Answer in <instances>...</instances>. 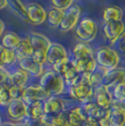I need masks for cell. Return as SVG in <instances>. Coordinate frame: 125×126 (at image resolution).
<instances>
[{
	"mask_svg": "<svg viewBox=\"0 0 125 126\" xmlns=\"http://www.w3.org/2000/svg\"><path fill=\"white\" fill-rule=\"evenodd\" d=\"M65 58H69V57H68V53L65 49L64 46L58 44V43H52L46 54L47 64L53 66L55 63L59 62L62 59H65Z\"/></svg>",
	"mask_w": 125,
	"mask_h": 126,
	"instance_id": "14",
	"label": "cell"
},
{
	"mask_svg": "<svg viewBox=\"0 0 125 126\" xmlns=\"http://www.w3.org/2000/svg\"><path fill=\"white\" fill-rule=\"evenodd\" d=\"M29 40H30V43L33 48L32 57L31 58L34 62L38 63V64L44 65L46 63L47 50H48L52 42L49 41L48 37L37 32H33L29 36Z\"/></svg>",
	"mask_w": 125,
	"mask_h": 126,
	"instance_id": "3",
	"label": "cell"
},
{
	"mask_svg": "<svg viewBox=\"0 0 125 126\" xmlns=\"http://www.w3.org/2000/svg\"><path fill=\"white\" fill-rule=\"evenodd\" d=\"M21 40L22 38L14 32H8L1 36V46L7 49L16 50V48L20 44Z\"/></svg>",
	"mask_w": 125,
	"mask_h": 126,
	"instance_id": "24",
	"label": "cell"
},
{
	"mask_svg": "<svg viewBox=\"0 0 125 126\" xmlns=\"http://www.w3.org/2000/svg\"><path fill=\"white\" fill-rule=\"evenodd\" d=\"M125 79V69L122 68H114L111 70H108L105 72L104 77L102 79V86L109 88L112 90L117 83H120L122 80Z\"/></svg>",
	"mask_w": 125,
	"mask_h": 126,
	"instance_id": "13",
	"label": "cell"
},
{
	"mask_svg": "<svg viewBox=\"0 0 125 126\" xmlns=\"http://www.w3.org/2000/svg\"><path fill=\"white\" fill-rule=\"evenodd\" d=\"M93 92L94 88L91 87L85 75H80V78L74 84L68 87L69 96L82 104L93 101Z\"/></svg>",
	"mask_w": 125,
	"mask_h": 126,
	"instance_id": "2",
	"label": "cell"
},
{
	"mask_svg": "<svg viewBox=\"0 0 125 126\" xmlns=\"http://www.w3.org/2000/svg\"><path fill=\"white\" fill-rule=\"evenodd\" d=\"M45 115L43 102H35L28 104V110H26V118L34 121H41V118Z\"/></svg>",
	"mask_w": 125,
	"mask_h": 126,
	"instance_id": "25",
	"label": "cell"
},
{
	"mask_svg": "<svg viewBox=\"0 0 125 126\" xmlns=\"http://www.w3.org/2000/svg\"><path fill=\"white\" fill-rule=\"evenodd\" d=\"M28 104L22 100H12L7 105V114L13 122H23L26 118Z\"/></svg>",
	"mask_w": 125,
	"mask_h": 126,
	"instance_id": "8",
	"label": "cell"
},
{
	"mask_svg": "<svg viewBox=\"0 0 125 126\" xmlns=\"http://www.w3.org/2000/svg\"><path fill=\"white\" fill-rule=\"evenodd\" d=\"M70 62L73 63V65L75 66L77 71L80 75H89L94 71L98 67L94 57L86 58V59H80V60H71L70 59Z\"/></svg>",
	"mask_w": 125,
	"mask_h": 126,
	"instance_id": "19",
	"label": "cell"
},
{
	"mask_svg": "<svg viewBox=\"0 0 125 126\" xmlns=\"http://www.w3.org/2000/svg\"><path fill=\"white\" fill-rule=\"evenodd\" d=\"M26 20L33 25H41L47 21V12L41 4L32 2L26 6Z\"/></svg>",
	"mask_w": 125,
	"mask_h": 126,
	"instance_id": "9",
	"label": "cell"
},
{
	"mask_svg": "<svg viewBox=\"0 0 125 126\" xmlns=\"http://www.w3.org/2000/svg\"><path fill=\"white\" fill-rule=\"evenodd\" d=\"M59 75H61L62 78L64 79L66 86H68V87L71 86V84H74L79 78H80V74L77 71V69L75 68V66L73 65V63H71L70 60H69L68 64L64 67V69L62 70Z\"/></svg>",
	"mask_w": 125,
	"mask_h": 126,
	"instance_id": "22",
	"label": "cell"
},
{
	"mask_svg": "<svg viewBox=\"0 0 125 126\" xmlns=\"http://www.w3.org/2000/svg\"><path fill=\"white\" fill-rule=\"evenodd\" d=\"M81 108H82V111L85 113L87 120H94L98 121V122L100 120H102L109 113V110H102L93 101L81 104Z\"/></svg>",
	"mask_w": 125,
	"mask_h": 126,
	"instance_id": "16",
	"label": "cell"
},
{
	"mask_svg": "<svg viewBox=\"0 0 125 126\" xmlns=\"http://www.w3.org/2000/svg\"><path fill=\"white\" fill-rule=\"evenodd\" d=\"M112 95L115 101H121L125 99V79L122 80L120 83H117L112 89Z\"/></svg>",
	"mask_w": 125,
	"mask_h": 126,
	"instance_id": "31",
	"label": "cell"
},
{
	"mask_svg": "<svg viewBox=\"0 0 125 126\" xmlns=\"http://www.w3.org/2000/svg\"><path fill=\"white\" fill-rule=\"evenodd\" d=\"M115 103H116L121 109H123V110L125 111V99H124V100H121V101H115Z\"/></svg>",
	"mask_w": 125,
	"mask_h": 126,
	"instance_id": "38",
	"label": "cell"
},
{
	"mask_svg": "<svg viewBox=\"0 0 125 126\" xmlns=\"http://www.w3.org/2000/svg\"><path fill=\"white\" fill-rule=\"evenodd\" d=\"M123 19V10L117 6H110L103 10V20L104 22H114L122 21Z\"/></svg>",
	"mask_w": 125,
	"mask_h": 126,
	"instance_id": "23",
	"label": "cell"
},
{
	"mask_svg": "<svg viewBox=\"0 0 125 126\" xmlns=\"http://www.w3.org/2000/svg\"><path fill=\"white\" fill-rule=\"evenodd\" d=\"M108 70L101 68V67L98 66L97 69L94 70L93 72H91V74L89 75H85L86 77H87L89 83L91 84V87H93V88H97V87H99L101 83H102V79L103 77H104L105 72H107Z\"/></svg>",
	"mask_w": 125,
	"mask_h": 126,
	"instance_id": "27",
	"label": "cell"
},
{
	"mask_svg": "<svg viewBox=\"0 0 125 126\" xmlns=\"http://www.w3.org/2000/svg\"><path fill=\"white\" fill-rule=\"evenodd\" d=\"M29 78H30V75H29L28 72H25L24 70L19 68V69L14 70L13 72H11V74H9L7 84L25 88L26 83H28V81H29Z\"/></svg>",
	"mask_w": 125,
	"mask_h": 126,
	"instance_id": "20",
	"label": "cell"
},
{
	"mask_svg": "<svg viewBox=\"0 0 125 126\" xmlns=\"http://www.w3.org/2000/svg\"><path fill=\"white\" fill-rule=\"evenodd\" d=\"M114 44H116L117 50H119L122 55L125 56V30L123 31V33L120 35V37L117 38L116 42H115Z\"/></svg>",
	"mask_w": 125,
	"mask_h": 126,
	"instance_id": "34",
	"label": "cell"
},
{
	"mask_svg": "<svg viewBox=\"0 0 125 126\" xmlns=\"http://www.w3.org/2000/svg\"><path fill=\"white\" fill-rule=\"evenodd\" d=\"M3 32H4V23L0 20V37L3 35Z\"/></svg>",
	"mask_w": 125,
	"mask_h": 126,
	"instance_id": "40",
	"label": "cell"
},
{
	"mask_svg": "<svg viewBox=\"0 0 125 126\" xmlns=\"http://www.w3.org/2000/svg\"><path fill=\"white\" fill-rule=\"evenodd\" d=\"M19 63V67L22 70H24L25 72H28L29 75L33 77H40L44 74V68H43V65L38 64V63L34 62L31 57L29 58H21L18 59Z\"/></svg>",
	"mask_w": 125,
	"mask_h": 126,
	"instance_id": "15",
	"label": "cell"
},
{
	"mask_svg": "<svg viewBox=\"0 0 125 126\" xmlns=\"http://www.w3.org/2000/svg\"><path fill=\"white\" fill-rule=\"evenodd\" d=\"M74 1L75 0H52V3L54 8L65 11L71 6H74Z\"/></svg>",
	"mask_w": 125,
	"mask_h": 126,
	"instance_id": "32",
	"label": "cell"
},
{
	"mask_svg": "<svg viewBox=\"0 0 125 126\" xmlns=\"http://www.w3.org/2000/svg\"><path fill=\"white\" fill-rule=\"evenodd\" d=\"M8 6V0H0V10Z\"/></svg>",
	"mask_w": 125,
	"mask_h": 126,
	"instance_id": "39",
	"label": "cell"
},
{
	"mask_svg": "<svg viewBox=\"0 0 125 126\" xmlns=\"http://www.w3.org/2000/svg\"><path fill=\"white\" fill-rule=\"evenodd\" d=\"M43 108L46 115H56L62 112H67L66 101L61 96H48L43 102Z\"/></svg>",
	"mask_w": 125,
	"mask_h": 126,
	"instance_id": "10",
	"label": "cell"
},
{
	"mask_svg": "<svg viewBox=\"0 0 125 126\" xmlns=\"http://www.w3.org/2000/svg\"><path fill=\"white\" fill-rule=\"evenodd\" d=\"M92 57H94V50L89 45H87V43H77L75 47L73 48V58H71V60H80Z\"/></svg>",
	"mask_w": 125,
	"mask_h": 126,
	"instance_id": "21",
	"label": "cell"
},
{
	"mask_svg": "<svg viewBox=\"0 0 125 126\" xmlns=\"http://www.w3.org/2000/svg\"><path fill=\"white\" fill-rule=\"evenodd\" d=\"M1 126H23L22 123H16V122H7L2 123Z\"/></svg>",
	"mask_w": 125,
	"mask_h": 126,
	"instance_id": "37",
	"label": "cell"
},
{
	"mask_svg": "<svg viewBox=\"0 0 125 126\" xmlns=\"http://www.w3.org/2000/svg\"><path fill=\"white\" fill-rule=\"evenodd\" d=\"M2 125V118H1V116H0V126Z\"/></svg>",
	"mask_w": 125,
	"mask_h": 126,
	"instance_id": "41",
	"label": "cell"
},
{
	"mask_svg": "<svg viewBox=\"0 0 125 126\" xmlns=\"http://www.w3.org/2000/svg\"><path fill=\"white\" fill-rule=\"evenodd\" d=\"M42 90L48 96H59L66 90V83L62 76L54 70L45 71L40 78V84Z\"/></svg>",
	"mask_w": 125,
	"mask_h": 126,
	"instance_id": "1",
	"label": "cell"
},
{
	"mask_svg": "<svg viewBox=\"0 0 125 126\" xmlns=\"http://www.w3.org/2000/svg\"><path fill=\"white\" fill-rule=\"evenodd\" d=\"M98 31H99V26H98V23L93 19L83 18L77 24L75 33L76 36L82 43H89L92 42L95 38Z\"/></svg>",
	"mask_w": 125,
	"mask_h": 126,
	"instance_id": "5",
	"label": "cell"
},
{
	"mask_svg": "<svg viewBox=\"0 0 125 126\" xmlns=\"http://www.w3.org/2000/svg\"><path fill=\"white\" fill-rule=\"evenodd\" d=\"M124 30L125 24L123 21L104 22V25H103V33L108 42H110V44H114Z\"/></svg>",
	"mask_w": 125,
	"mask_h": 126,
	"instance_id": "12",
	"label": "cell"
},
{
	"mask_svg": "<svg viewBox=\"0 0 125 126\" xmlns=\"http://www.w3.org/2000/svg\"><path fill=\"white\" fill-rule=\"evenodd\" d=\"M14 52H16L18 59L32 57L33 48H32V45H31L29 37L22 38V40H21V42H20V44H19V46L16 48V50H14Z\"/></svg>",
	"mask_w": 125,
	"mask_h": 126,
	"instance_id": "26",
	"label": "cell"
},
{
	"mask_svg": "<svg viewBox=\"0 0 125 126\" xmlns=\"http://www.w3.org/2000/svg\"><path fill=\"white\" fill-rule=\"evenodd\" d=\"M47 99V95L44 91L42 90L38 84H33L24 88L22 95V101L26 104L35 103V102H44Z\"/></svg>",
	"mask_w": 125,
	"mask_h": 126,
	"instance_id": "11",
	"label": "cell"
},
{
	"mask_svg": "<svg viewBox=\"0 0 125 126\" xmlns=\"http://www.w3.org/2000/svg\"><path fill=\"white\" fill-rule=\"evenodd\" d=\"M113 95L112 91L109 88L100 84L99 87L94 88L93 92V102L97 104L102 110H110L113 104Z\"/></svg>",
	"mask_w": 125,
	"mask_h": 126,
	"instance_id": "7",
	"label": "cell"
},
{
	"mask_svg": "<svg viewBox=\"0 0 125 126\" xmlns=\"http://www.w3.org/2000/svg\"><path fill=\"white\" fill-rule=\"evenodd\" d=\"M0 84H1V83H0Z\"/></svg>",
	"mask_w": 125,
	"mask_h": 126,
	"instance_id": "43",
	"label": "cell"
},
{
	"mask_svg": "<svg viewBox=\"0 0 125 126\" xmlns=\"http://www.w3.org/2000/svg\"><path fill=\"white\" fill-rule=\"evenodd\" d=\"M109 126H125V111L120 108L115 101H113L110 109Z\"/></svg>",
	"mask_w": 125,
	"mask_h": 126,
	"instance_id": "18",
	"label": "cell"
},
{
	"mask_svg": "<svg viewBox=\"0 0 125 126\" xmlns=\"http://www.w3.org/2000/svg\"><path fill=\"white\" fill-rule=\"evenodd\" d=\"M94 59L99 67L105 70H111L117 68L121 57L115 49L108 46H102L94 52Z\"/></svg>",
	"mask_w": 125,
	"mask_h": 126,
	"instance_id": "4",
	"label": "cell"
},
{
	"mask_svg": "<svg viewBox=\"0 0 125 126\" xmlns=\"http://www.w3.org/2000/svg\"><path fill=\"white\" fill-rule=\"evenodd\" d=\"M80 14H81V9L77 4H74V6H71L67 10H65L61 25L58 26L59 30L62 32H69L73 29H75L77 24L79 23Z\"/></svg>",
	"mask_w": 125,
	"mask_h": 126,
	"instance_id": "6",
	"label": "cell"
},
{
	"mask_svg": "<svg viewBox=\"0 0 125 126\" xmlns=\"http://www.w3.org/2000/svg\"><path fill=\"white\" fill-rule=\"evenodd\" d=\"M62 16H64V11L56 8H52L47 12V21H48L49 25L54 26V28H58L61 25Z\"/></svg>",
	"mask_w": 125,
	"mask_h": 126,
	"instance_id": "28",
	"label": "cell"
},
{
	"mask_svg": "<svg viewBox=\"0 0 125 126\" xmlns=\"http://www.w3.org/2000/svg\"><path fill=\"white\" fill-rule=\"evenodd\" d=\"M12 101L10 96V92H9V86L7 83L0 84V105L6 106Z\"/></svg>",
	"mask_w": 125,
	"mask_h": 126,
	"instance_id": "30",
	"label": "cell"
},
{
	"mask_svg": "<svg viewBox=\"0 0 125 126\" xmlns=\"http://www.w3.org/2000/svg\"><path fill=\"white\" fill-rule=\"evenodd\" d=\"M67 116H68V123L70 126H83V124L88 121L81 105L73 106L71 109L67 110Z\"/></svg>",
	"mask_w": 125,
	"mask_h": 126,
	"instance_id": "17",
	"label": "cell"
},
{
	"mask_svg": "<svg viewBox=\"0 0 125 126\" xmlns=\"http://www.w3.org/2000/svg\"><path fill=\"white\" fill-rule=\"evenodd\" d=\"M8 77H9L8 70H6L4 68L0 67V83H7Z\"/></svg>",
	"mask_w": 125,
	"mask_h": 126,
	"instance_id": "35",
	"label": "cell"
},
{
	"mask_svg": "<svg viewBox=\"0 0 125 126\" xmlns=\"http://www.w3.org/2000/svg\"><path fill=\"white\" fill-rule=\"evenodd\" d=\"M8 6L10 7L11 10L13 12H16L20 18L25 19L26 20V16H28L26 6L21 1V0H8Z\"/></svg>",
	"mask_w": 125,
	"mask_h": 126,
	"instance_id": "29",
	"label": "cell"
},
{
	"mask_svg": "<svg viewBox=\"0 0 125 126\" xmlns=\"http://www.w3.org/2000/svg\"><path fill=\"white\" fill-rule=\"evenodd\" d=\"M6 66V48L0 45V67L4 68Z\"/></svg>",
	"mask_w": 125,
	"mask_h": 126,
	"instance_id": "36",
	"label": "cell"
},
{
	"mask_svg": "<svg viewBox=\"0 0 125 126\" xmlns=\"http://www.w3.org/2000/svg\"><path fill=\"white\" fill-rule=\"evenodd\" d=\"M124 1H125V0H124Z\"/></svg>",
	"mask_w": 125,
	"mask_h": 126,
	"instance_id": "42",
	"label": "cell"
},
{
	"mask_svg": "<svg viewBox=\"0 0 125 126\" xmlns=\"http://www.w3.org/2000/svg\"><path fill=\"white\" fill-rule=\"evenodd\" d=\"M23 91H24V88L16 87V86H9V92H10V96L12 100H22Z\"/></svg>",
	"mask_w": 125,
	"mask_h": 126,
	"instance_id": "33",
	"label": "cell"
}]
</instances>
